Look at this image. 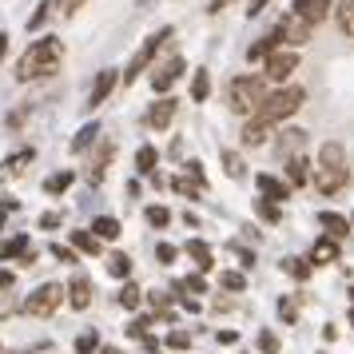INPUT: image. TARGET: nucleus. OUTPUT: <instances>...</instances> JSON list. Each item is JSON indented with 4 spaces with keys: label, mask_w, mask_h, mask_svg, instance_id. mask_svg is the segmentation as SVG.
Masks as SVG:
<instances>
[{
    "label": "nucleus",
    "mask_w": 354,
    "mask_h": 354,
    "mask_svg": "<svg viewBox=\"0 0 354 354\" xmlns=\"http://www.w3.org/2000/svg\"><path fill=\"white\" fill-rule=\"evenodd\" d=\"M115 160V144L112 140H104V144L96 147V156H92V163H88V183L96 187V183H104V171H108V163Z\"/></svg>",
    "instance_id": "nucleus-11"
},
{
    "label": "nucleus",
    "mask_w": 354,
    "mask_h": 354,
    "mask_svg": "<svg viewBox=\"0 0 354 354\" xmlns=\"http://www.w3.org/2000/svg\"><path fill=\"white\" fill-rule=\"evenodd\" d=\"M144 219H147L151 227H171V211H167V207H147Z\"/></svg>",
    "instance_id": "nucleus-34"
},
{
    "label": "nucleus",
    "mask_w": 354,
    "mask_h": 354,
    "mask_svg": "<svg viewBox=\"0 0 354 354\" xmlns=\"http://www.w3.org/2000/svg\"><path fill=\"white\" fill-rule=\"evenodd\" d=\"M351 326H354V310H351Z\"/></svg>",
    "instance_id": "nucleus-56"
},
{
    "label": "nucleus",
    "mask_w": 354,
    "mask_h": 354,
    "mask_svg": "<svg viewBox=\"0 0 354 354\" xmlns=\"http://www.w3.org/2000/svg\"><path fill=\"white\" fill-rule=\"evenodd\" d=\"M100 351V338H96V330H84L80 338H76V354H96Z\"/></svg>",
    "instance_id": "nucleus-35"
},
{
    "label": "nucleus",
    "mask_w": 354,
    "mask_h": 354,
    "mask_svg": "<svg viewBox=\"0 0 354 354\" xmlns=\"http://www.w3.org/2000/svg\"><path fill=\"white\" fill-rule=\"evenodd\" d=\"M259 351L263 354H279V338H274L271 330H263V335H259Z\"/></svg>",
    "instance_id": "nucleus-45"
},
{
    "label": "nucleus",
    "mask_w": 354,
    "mask_h": 354,
    "mask_svg": "<svg viewBox=\"0 0 354 354\" xmlns=\"http://www.w3.org/2000/svg\"><path fill=\"white\" fill-rule=\"evenodd\" d=\"M223 171H227L231 179H243V176H247V163H243L235 151H223Z\"/></svg>",
    "instance_id": "nucleus-32"
},
{
    "label": "nucleus",
    "mask_w": 354,
    "mask_h": 354,
    "mask_svg": "<svg viewBox=\"0 0 354 354\" xmlns=\"http://www.w3.org/2000/svg\"><path fill=\"white\" fill-rule=\"evenodd\" d=\"M64 60V44L56 36H44V40H32L24 56L17 60V80L28 84V80H40V76H52Z\"/></svg>",
    "instance_id": "nucleus-1"
},
{
    "label": "nucleus",
    "mask_w": 354,
    "mask_h": 354,
    "mask_svg": "<svg viewBox=\"0 0 354 354\" xmlns=\"http://www.w3.org/2000/svg\"><path fill=\"white\" fill-rule=\"evenodd\" d=\"M255 211H259V219H267V223H279V203H267V199H259Z\"/></svg>",
    "instance_id": "nucleus-39"
},
{
    "label": "nucleus",
    "mask_w": 354,
    "mask_h": 354,
    "mask_svg": "<svg viewBox=\"0 0 354 354\" xmlns=\"http://www.w3.org/2000/svg\"><path fill=\"white\" fill-rule=\"evenodd\" d=\"M147 326H151V319H131L124 330H128V338H140V342H144V338H147Z\"/></svg>",
    "instance_id": "nucleus-38"
},
{
    "label": "nucleus",
    "mask_w": 354,
    "mask_h": 354,
    "mask_svg": "<svg viewBox=\"0 0 354 354\" xmlns=\"http://www.w3.org/2000/svg\"><path fill=\"white\" fill-rule=\"evenodd\" d=\"M171 192L187 195V199H199V187H195L192 179H171Z\"/></svg>",
    "instance_id": "nucleus-42"
},
{
    "label": "nucleus",
    "mask_w": 354,
    "mask_h": 354,
    "mask_svg": "<svg viewBox=\"0 0 354 354\" xmlns=\"http://www.w3.org/2000/svg\"><path fill=\"white\" fill-rule=\"evenodd\" d=\"M4 48H8V36H0V60H4Z\"/></svg>",
    "instance_id": "nucleus-54"
},
{
    "label": "nucleus",
    "mask_w": 354,
    "mask_h": 354,
    "mask_svg": "<svg viewBox=\"0 0 354 354\" xmlns=\"http://www.w3.org/2000/svg\"><path fill=\"white\" fill-rule=\"evenodd\" d=\"M255 183H259V192H263V199H271V203H283V199H290V183H283V179L267 176V171H263Z\"/></svg>",
    "instance_id": "nucleus-14"
},
{
    "label": "nucleus",
    "mask_w": 354,
    "mask_h": 354,
    "mask_svg": "<svg viewBox=\"0 0 354 354\" xmlns=\"http://www.w3.org/2000/svg\"><path fill=\"white\" fill-rule=\"evenodd\" d=\"M287 179L295 183V187H303L306 179H310V163H306L303 156H295V160H287Z\"/></svg>",
    "instance_id": "nucleus-23"
},
{
    "label": "nucleus",
    "mask_w": 354,
    "mask_h": 354,
    "mask_svg": "<svg viewBox=\"0 0 354 354\" xmlns=\"http://www.w3.org/2000/svg\"><path fill=\"white\" fill-rule=\"evenodd\" d=\"M68 295H64V287L60 283H44V287H36L28 299H24V315H32V319H48L56 306L64 303Z\"/></svg>",
    "instance_id": "nucleus-5"
},
{
    "label": "nucleus",
    "mask_w": 354,
    "mask_h": 354,
    "mask_svg": "<svg viewBox=\"0 0 354 354\" xmlns=\"http://www.w3.org/2000/svg\"><path fill=\"white\" fill-rule=\"evenodd\" d=\"M351 227H354V215H351Z\"/></svg>",
    "instance_id": "nucleus-57"
},
{
    "label": "nucleus",
    "mask_w": 354,
    "mask_h": 354,
    "mask_svg": "<svg viewBox=\"0 0 354 354\" xmlns=\"http://www.w3.org/2000/svg\"><path fill=\"white\" fill-rule=\"evenodd\" d=\"M96 136H100V124H84V128L72 136V151H88V147L96 144Z\"/></svg>",
    "instance_id": "nucleus-25"
},
{
    "label": "nucleus",
    "mask_w": 354,
    "mask_h": 354,
    "mask_svg": "<svg viewBox=\"0 0 354 354\" xmlns=\"http://www.w3.org/2000/svg\"><path fill=\"white\" fill-rule=\"evenodd\" d=\"M167 40H176V28H160V32L151 36V40H147L144 48L136 52V56H131V64H128V72H124V84H131V80H140V72H144L147 64H151V56H156V52L163 48V44H167Z\"/></svg>",
    "instance_id": "nucleus-6"
},
{
    "label": "nucleus",
    "mask_w": 354,
    "mask_h": 354,
    "mask_svg": "<svg viewBox=\"0 0 354 354\" xmlns=\"http://www.w3.org/2000/svg\"><path fill=\"white\" fill-rule=\"evenodd\" d=\"M115 84H120V76H115V68H104V72H96V84H92V96H88V104H84V108H92V112H96L100 104H104V100H108V96L115 92Z\"/></svg>",
    "instance_id": "nucleus-10"
},
{
    "label": "nucleus",
    "mask_w": 354,
    "mask_h": 354,
    "mask_svg": "<svg viewBox=\"0 0 354 354\" xmlns=\"http://www.w3.org/2000/svg\"><path fill=\"white\" fill-rule=\"evenodd\" d=\"M92 235H96L100 243H104V239H108V243L120 239V219H112V215H100L96 223H92Z\"/></svg>",
    "instance_id": "nucleus-22"
},
{
    "label": "nucleus",
    "mask_w": 354,
    "mask_h": 354,
    "mask_svg": "<svg viewBox=\"0 0 354 354\" xmlns=\"http://www.w3.org/2000/svg\"><path fill=\"white\" fill-rule=\"evenodd\" d=\"M183 68H187V64H183V56H171V60H163V64L151 72V88H156V92H167V88H171L179 76H183Z\"/></svg>",
    "instance_id": "nucleus-9"
},
{
    "label": "nucleus",
    "mask_w": 354,
    "mask_h": 354,
    "mask_svg": "<svg viewBox=\"0 0 354 354\" xmlns=\"http://www.w3.org/2000/svg\"><path fill=\"white\" fill-rule=\"evenodd\" d=\"M24 163H32V147H24V151H17V156H8V160L0 163V179H12L24 171Z\"/></svg>",
    "instance_id": "nucleus-18"
},
{
    "label": "nucleus",
    "mask_w": 354,
    "mask_h": 354,
    "mask_svg": "<svg viewBox=\"0 0 354 354\" xmlns=\"http://www.w3.org/2000/svg\"><path fill=\"white\" fill-rule=\"evenodd\" d=\"M68 303L76 306V310H88V306H92V283H88L84 274H76V279L68 283Z\"/></svg>",
    "instance_id": "nucleus-15"
},
{
    "label": "nucleus",
    "mask_w": 354,
    "mask_h": 354,
    "mask_svg": "<svg viewBox=\"0 0 354 354\" xmlns=\"http://www.w3.org/2000/svg\"><path fill=\"white\" fill-rule=\"evenodd\" d=\"M279 319H283V322L299 319V306H295V299H279Z\"/></svg>",
    "instance_id": "nucleus-43"
},
{
    "label": "nucleus",
    "mask_w": 354,
    "mask_h": 354,
    "mask_svg": "<svg viewBox=\"0 0 354 354\" xmlns=\"http://www.w3.org/2000/svg\"><path fill=\"white\" fill-rule=\"evenodd\" d=\"M211 96V76L207 72H195V84H192V100H199V104H203V100Z\"/></svg>",
    "instance_id": "nucleus-33"
},
{
    "label": "nucleus",
    "mask_w": 354,
    "mask_h": 354,
    "mask_svg": "<svg viewBox=\"0 0 354 354\" xmlns=\"http://www.w3.org/2000/svg\"><path fill=\"white\" fill-rule=\"evenodd\" d=\"M100 354H124V351H115V346H104V351H100Z\"/></svg>",
    "instance_id": "nucleus-55"
},
{
    "label": "nucleus",
    "mask_w": 354,
    "mask_h": 354,
    "mask_svg": "<svg viewBox=\"0 0 354 354\" xmlns=\"http://www.w3.org/2000/svg\"><path fill=\"white\" fill-rule=\"evenodd\" d=\"M72 247H76L80 255H100V239L92 231H72Z\"/></svg>",
    "instance_id": "nucleus-24"
},
{
    "label": "nucleus",
    "mask_w": 354,
    "mask_h": 354,
    "mask_svg": "<svg viewBox=\"0 0 354 354\" xmlns=\"http://www.w3.org/2000/svg\"><path fill=\"white\" fill-rule=\"evenodd\" d=\"M187 255H192L195 263H199V274L215 267V255H211V247H207L203 239H192V243H187Z\"/></svg>",
    "instance_id": "nucleus-19"
},
{
    "label": "nucleus",
    "mask_w": 354,
    "mask_h": 354,
    "mask_svg": "<svg viewBox=\"0 0 354 354\" xmlns=\"http://www.w3.org/2000/svg\"><path fill=\"white\" fill-rule=\"evenodd\" d=\"M48 8H52V4H44L40 12H32V20H28V28H32V32L40 28V24H44V20H48Z\"/></svg>",
    "instance_id": "nucleus-49"
},
{
    "label": "nucleus",
    "mask_w": 354,
    "mask_h": 354,
    "mask_svg": "<svg viewBox=\"0 0 354 354\" xmlns=\"http://www.w3.org/2000/svg\"><path fill=\"white\" fill-rule=\"evenodd\" d=\"M303 144H306V131H283V140H279L283 160H295V151L303 156Z\"/></svg>",
    "instance_id": "nucleus-20"
},
{
    "label": "nucleus",
    "mask_w": 354,
    "mask_h": 354,
    "mask_svg": "<svg viewBox=\"0 0 354 354\" xmlns=\"http://www.w3.org/2000/svg\"><path fill=\"white\" fill-rule=\"evenodd\" d=\"M156 160H160V151L151 144H144L140 151H136V167H140V176H151L156 171Z\"/></svg>",
    "instance_id": "nucleus-26"
},
{
    "label": "nucleus",
    "mask_w": 354,
    "mask_h": 354,
    "mask_svg": "<svg viewBox=\"0 0 354 354\" xmlns=\"http://www.w3.org/2000/svg\"><path fill=\"white\" fill-rule=\"evenodd\" d=\"M183 290H192V295H207V279H203V274H187V279H183Z\"/></svg>",
    "instance_id": "nucleus-40"
},
{
    "label": "nucleus",
    "mask_w": 354,
    "mask_h": 354,
    "mask_svg": "<svg viewBox=\"0 0 354 354\" xmlns=\"http://www.w3.org/2000/svg\"><path fill=\"white\" fill-rule=\"evenodd\" d=\"M287 274H295L303 283V279H310V263L306 259H287Z\"/></svg>",
    "instance_id": "nucleus-37"
},
{
    "label": "nucleus",
    "mask_w": 354,
    "mask_h": 354,
    "mask_svg": "<svg viewBox=\"0 0 354 354\" xmlns=\"http://www.w3.org/2000/svg\"><path fill=\"white\" fill-rule=\"evenodd\" d=\"M156 259H160V263H167V267H171V263H176V259H179V247H171V243H160V247H156Z\"/></svg>",
    "instance_id": "nucleus-44"
},
{
    "label": "nucleus",
    "mask_w": 354,
    "mask_h": 354,
    "mask_svg": "<svg viewBox=\"0 0 354 354\" xmlns=\"http://www.w3.org/2000/svg\"><path fill=\"white\" fill-rule=\"evenodd\" d=\"M84 4H88V0H56V12H60V17H72L76 8H84Z\"/></svg>",
    "instance_id": "nucleus-46"
},
{
    "label": "nucleus",
    "mask_w": 354,
    "mask_h": 354,
    "mask_svg": "<svg viewBox=\"0 0 354 354\" xmlns=\"http://www.w3.org/2000/svg\"><path fill=\"white\" fill-rule=\"evenodd\" d=\"M271 140V124H263V120H251L247 128H243V144L247 147H263Z\"/></svg>",
    "instance_id": "nucleus-17"
},
{
    "label": "nucleus",
    "mask_w": 354,
    "mask_h": 354,
    "mask_svg": "<svg viewBox=\"0 0 354 354\" xmlns=\"http://www.w3.org/2000/svg\"><path fill=\"white\" fill-rule=\"evenodd\" d=\"M12 283H17V279H12V271H0V290H12Z\"/></svg>",
    "instance_id": "nucleus-53"
},
{
    "label": "nucleus",
    "mask_w": 354,
    "mask_h": 354,
    "mask_svg": "<svg viewBox=\"0 0 354 354\" xmlns=\"http://www.w3.org/2000/svg\"><path fill=\"white\" fill-rule=\"evenodd\" d=\"M351 299H354V290H351Z\"/></svg>",
    "instance_id": "nucleus-58"
},
{
    "label": "nucleus",
    "mask_w": 354,
    "mask_h": 354,
    "mask_svg": "<svg viewBox=\"0 0 354 354\" xmlns=\"http://www.w3.org/2000/svg\"><path fill=\"white\" fill-rule=\"evenodd\" d=\"M52 259H60V263H76V247H48Z\"/></svg>",
    "instance_id": "nucleus-47"
},
{
    "label": "nucleus",
    "mask_w": 354,
    "mask_h": 354,
    "mask_svg": "<svg viewBox=\"0 0 354 354\" xmlns=\"http://www.w3.org/2000/svg\"><path fill=\"white\" fill-rule=\"evenodd\" d=\"M171 120H176V100H156V104L147 108V115H144V124L156 128V131L171 128Z\"/></svg>",
    "instance_id": "nucleus-13"
},
{
    "label": "nucleus",
    "mask_w": 354,
    "mask_h": 354,
    "mask_svg": "<svg viewBox=\"0 0 354 354\" xmlns=\"http://www.w3.org/2000/svg\"><path fill=\"white\" fill-rule=\"evenodd\" d=\"M351 183V171H346V151L342 144H322L319 147V167H315V187L322 195H338L342 187Z\"/></svg>",
    "instance_id": "nucleus-2"
},
{
    "label": "nucleus",
    "mask_w": 354,
    "mask_h": 354,
    "mask_svg": "<svg viewBox=\"0 0 354 354\" xmlns=\"http://www.w3.org/2000/svg\"><path fill=\"white\" fill-rule=\"evenodd\" d=\"M290 12L315 28V24H322V20L330 17V0H295V4H290Z\"/></svg>",
    "instance_id": "nucleus-8"
},
{
    "label": "nucleus",
    "mask_w": 354,
    "mask_h": 354,
    "mask_svg": "<svg viewBox=\"0 0 354 354\" xmlns=\"http://www.w3.org/2000/svg\"><path fill=\"white\" fill-rule=\"evenodd\" d=\"M108 274H115V279H128V274H131V259L120 255V251H115V255H108Z\"/></svg>",
    "instance_id": "nucleus-30"
},
{
    "label": "nucleus",
    "mask_w": 354,
    "mask_h": 354,
    "mask_svg": "<svg viewBox=\"0 0 354 354\" xmlns=\"http://www.w3.org/2000/svg\"><path fill=\"white\" fill-rule=\"evenodd\" d=\"M28 255V235H17V239L0 243V259H24Z\"/></svg>",
    "instance_id": "nucleus-27"
},
{
    "label": "nucleus",
    "mask_w": 354,
    "mask_h": 354,
    "mask_svg": "<svg viewBox=\"0 0 354 354\" xmlns=\"http://www.w3.org/2000/svg\"><path fill=\"white\" fill-rule=\"evenodd\" d=\"M72 179H76V171H72V167H68V171H56V176L44 183V192H48V195H60V192H68V187H72Z\"/></svg>",
    "instance_id": "nucleus-29"
},
{
    "label": "nucleus",
    "mask_w": 354,
    "mask_h": 354,
    "mask_svg": "<svg viewBox=\"0 0 354 354\" xmlns=\"http://www.w3.org/2000/svg\"><path fill=\"white\" fill-rule=\"evenodd\" d=\"M227 4H235V0H211V4H207V12H211V17H215V12H223Z\"/></svg>",
    "instance_id": "nucleus-52"
},
{
    "label": "nucleus",
    "mask_w": 354,
    "mask_h": 354,
    "mask_svg": "<svg viewBox=\"0 0 354 354\" xmlns=\"http://www.w3.org/2000/svg\"><path fill=\"white\" fill-rule=\"evenodd\" d=\"M147 295H140V287L136 283H124V290H120V306H128V310H136V306L144 303Z\"/></svg>",
    "instance_id": "nucleus-31"
},
{
    "label": "nucleus",
    "mask_w": 354,
    "mask_h": 354,
    "mask_svg": "<svg viewBox=\"0 0 354 354\" xmlns=\"http://www.w3.org/2000/svg\"><path fill=\"white\" fill-rule=\"evenodd\" d=\"M279 32H283V44H290V48H303L306 40H310V24L290 12V17L279 24Z\"/></svg>",
    "instance_id": "nucleus-12"
},
{
    "label": "nucleus",
    "mask_w": 354,
    "mask_h": 354,
    "mask_svg": "<svg viewBox=\"0 0 354 354\" xmlns=\"http://www.w3.org/2000/svg\"><path fill=\"white\" fill-rule=\"evenodd\" d=\"M303 100H306L303 88H279V92H271V96L263 100V108H259L255 120H263V124H279V120H287V115L299 112Z\"/></svg>",
    "instance_id": "nucleus-4"
},
{
    "label": "nucleus",
    "mask_w": 354,
    "mask_h": 354,
    "mask_svg": "<svg viewBox=\"0 0 354 354\" xmlns=\"http://www.w3.org/2000/svg\"><path fill=\"white\" fill-rule=\"evenodd\" d=\"M167 346H171V351H187V346H192V335H187V330H171V335H167Z\"/></svg>",
    "instance_id": "nucleus-41"
},
{
    "label": "nucleus",
    "mask_w": 354,
    "mask_h": 354,
    "mask_svg": "<svg viewBox=\"0 0 354 354\" xmlns=\"http://www.w3.org/2000/svg\"><path fill=\"white\" fill-rule=\"evenodd\" d=\"M319 223L326 227V235H330V239H342V235L351 231V223H346L342 215H335V211H319Z\"/></svg>",
    "instance_id": "nucleus-21"
},
{
    "label": "nucleus",
    "mask_w": 354,
    "mask_h": 354,
    "mask_svg": "<svg viewBox=\"0 0 354 354\" xmlns=\"http://www.w3.org/2000/svg\"><path fill=\"white\" fill-rule=\"evenodd\" d=\"M219 342H223V346H231V342H239V330H219Z\"/></svg>",
    "instance_id": "nucleus-51"
},
{
    "label": "nucleus",
    "mask_w": 354,
    "mask_h": 354,
    "mask_svg": "<svg viewBox=\"0 0 354 354\" xmlns=\"http://www.w3.org/2000/svg\"><path fill=\"white\" fill-rule=\"evenodd\" d=\"M263 72H267V80H290V72H299V52L295 48H279L267 56V64H263Z\"/></svg>",
    "instance_id": "nucleus-7"
},
{
    "label": "nucleus",
    "mask_w": 354,
    "mask_h": 354,
    "mask_svg": "<svg viewBox=\"0 0 354 354\" xmlns=\"http://www.w3.org/2000/svg\"><path fill=\"white\" fill-rule=\"evenodd\" d=\"M60 219H64L60 211H44V215H40V227H44V231H52V227H60Z\"/></svg>",
    "instance_id": "nucleus-48"
},
{
    "label": "nucleus",
    "mask_w": 354,
    "mask_h": 354,
    "mask_svg": "<svg viewBox=\"0 0 354 354\" xmlns=\"http://www.w3.org/2000/svg\"><path fill=\"white\" fill-rule=\"evenodd\" d=\"M335 20H338V28L346 36H354V0H342L335 8Z\"/></svg>",
    "instance_id": "nucleus-28"
},
{
    "label": "nucleus",
    "mask_w": 354,
    "mask_h": 354,
    "mask_svg": "<svg viewBox=\"0 0 354 354\" xmlns=\"http://www.w3.org/2000/svg\"><path fill=\"white\" fill-rule=\"evenodd\" d=\"M271 96L267 92V76H239V80H231L227 88V104H231V112L235 115H259L263 108V100Z\"/></svg>",
    "instance_id": "nucleus-3"
},
{
    "label": "nucleus",
    "mask_w": 354,
    "mask_h": 354,
    "mask_svg": "<svg viewBox=\"0 0 354 354\" xmlns=\"http://www.w3.org/2000/svg\"><path fill=\"white\" fill-rule=\"evenodd\" d=\"M310 263H338V239L322 235V239L310 247Z\"/></svg>",
    "instance_id": "nucleus-16"
},
{
    "label": "nucleus",
    "mask_w": 354,
    "mask_h": 354,
    "mask_svg": "<svg viewBox=\"0 0 354 354\" xmlns=\"http://www.w3.org/2000/svg\"><path fill=\"white\" fill-rule=\"evenodd\" d=\"M267 4H271V0H247V17H259Z\"/></svg>",
    "instance_id": "nucleus-50"
},
{
    "label": "nucleus",
    "mask_w": 354,
    "mask_h": 354,
    "mask_svg": "<svg viewBox=\"0 0 354 354\" xmlns=\"http://www.w3.org/2000/svg\"><path fill=\"white\" fill-rule=\"evenodd\" d=\"M219 287H223V290H235V295H239V290H247V279H243L239 271H223Z\"/></svg>",
    "instance_id": "nucleus-36"
}]
</instances>
